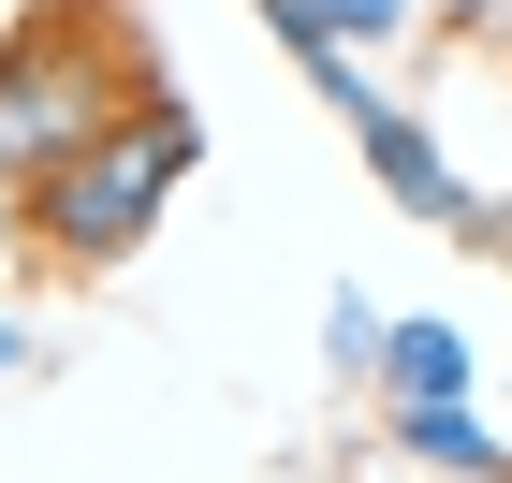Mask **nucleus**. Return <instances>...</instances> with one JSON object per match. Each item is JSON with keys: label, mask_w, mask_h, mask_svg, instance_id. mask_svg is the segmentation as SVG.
Instances as JSON below:
<instances>
[{"label": "nucleus", "mask_w": 512, "mask_h": 483, "mask_svg": "<svg viewBox=\"0 0 512 483\" xmlns=\"http://www.w3.org/2000/svg\"><path fill=\"white\" fill-rule=\"evenodd\" d=\"M205 161V132L176 118V103H118V118L88 132L59 176L30 191V220H44V249H74V264H118L132 235H147L161 205H176V176Z\"/></svg>", "instance_id": "f257e3e1"}, {"label": "nucleus", "mask_w": 512, "mask_h": 483, "mask_svg": "<svg viewBox=\"0 0 512 483\" xmlns=\"http://www.w3.org/2000/svg\"><path fill=\"white\" fill-rule=\"evenodd\" d=\"M103 118H118V103H103V59H88V44H59V30L15 44V59H0V191H44Z\"/></svg>", "instance_id": "f03ea898"}, {"label": "nucleus", "mask_w": 512, "mask_h": 483, "mask_svg": "<svg viewBox=\"0 0 512 483\" xmlns=\"http://www.w3.org/2000/svg\"><path fill=\"white\" fill-rule=\"evenodd\" d=\"M352 147H366V176H381L395 205H425V220H454V235H483V220H469V191H454V161H439V132H425V118H395V103H366V118H352Z\"/></svg>", "instance_id": "7ed1b4c3"}, {"label": "nucleus", "mask_w": 512, "mask_h": 483, "mask_svg": "<svg viewBox=\"0 0 512 483\" xmlns=\"http://www.w3.org/2000/svg\"><path fill=\"white\" fill-rule=\"evenodd\" d=\"M381 381H395V410L469 396V337H454V322H395V337H381Z\"/></svg>", "instance_id": "20e7f679"}, {"label": "nucleus", "mask_w": 512, "mask_h": 483, "mask_svg": "<svg viewBox=\"0 0 512 483\" xmlns=\"http://www.w3.org/2000/svg\"><path fill=\"white\" fill-rule=\"evenodd\" d=\"M264 30L278 44H381V30H410V0H264Z\"/></svg>", "instance_id": "39448f33"}, {"label": "nucleus", "mask_w": 512, "mask_h": 483, "mask_svg": "<svg viewBox=\"0 0 512 483\" xmlns=\"http://www.w3.org/2000/svg\"><path fill=\"white\" fill-rule=\"evenodd\" d=\"M395 440H410V454H425V469H498V440H483V425H469V396H439V410H395Z\"/></svg>", "instance_id": "423d86ee"}, {"label": "nucleus", "mask_w": 512, "mask_h": 483, "mask_svg": "<svg viewBox=\"0 0 512 483\" xmlns=\"http://www.w3.org/2000/svg\"><path fill=\"white\" fill-rule=\"evenodd\" d=\"M0 235H15V191H0Z\"/></svg>", "instance_id": "0eeeda50"}]
</instances>
